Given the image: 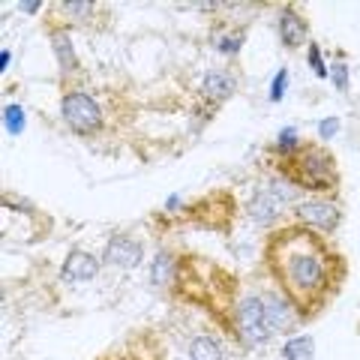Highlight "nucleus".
Segmentation results:
<instances>
[{"label":"nucleus","instance_id":"obj_25","mask_svg":"<svg viewBox=\"0 0 360 360\" xmlns=\"http://www.w3.org/2000/svg\"><path fill=\"white\" fill-rule=\"evenodd\" d=\"M330 75H333V84L340 87V90H345V87H348V66H345L342 60L333 66V70H330Z\"/></svg>","mask_w":360,"mask_h":360},{"label":"nucleus","instance_id":"obj_9","mask_svg":"<svg viewBox=\"0 0 360 360\" xmlns=\"http://www.w3.org/2000/svg\"><path fill=\"white\" fill-rule=\"evenodd\" d=\"M49 13L42 18H51L58 25H66L70 30L84 27V30H103L111 21V9L103 4H94V0H60V4H49L45 6Z\"/></svg>","mask_w":360,"mask_h":360},{"label":"nucleus","instance_id":"obj_26","mask_svg":"<svg viewBox=\"0 0 360 360\" xmlns=\"http://www.w3.org/2000/svg\"><path fill=\"white\" fill-rule=\"evenodd\" d=\"M336 127H340V120H328V123H321V127H319V129H321V139H330V135H333L330 129H336Z\"/></svg>","mask_w":360,"mask_h":360},{"label":"nucleus","instance_id":"obj_20","mask_svg":"<svg viewBox=\"0 0 360 360\" xmlns=\"http://www.w3.org/2000/svg\"><path fill=\"white\" fill-rule=\"evenodd\" d=\"M189 360H225V348H222V340L217 333H198L189 340V348H186Z\"/></svg>","mask_w":360,"mask_h":360},{"label":"nucleus","instance_id":"obj_19","mask_svg":"<svg viewBox=\"0 0 360 360\" xmlns=\"http://www.w3.org/2000/svg\"><path fill=\"white\" fill-rule=\"evenodd\" d=\"M174 274H177V252L172 250H160L150 264V285L160 288V291H168L174 283Z\"/></svg>","mask_w":360,"mask_h":360},{"label":"nucleus","instance_id":"obj_18","mask_svg":"<svg viewBox=\"0 0 360 360\" xmlns=\"http://www.w3.org/2000/svg\"><path fill=\"white\" fill-rule=\"evenodd\" d=\"M264 300V319H267V328H270V333H291L300 324V319L295 315V309L288 307V300L279 295V291L274 288V291H267V295L262 297Z\"/></svg>","mask_w":360,"mask_h":360},{"label":"nucleus","instance_id":"obj_17","mask_svg":"<svg viewBox=\"0 0 360 360\" xmlns=\"http://www.w3.org/2000/svg\"><path fill=\"white\" fill-rule=\"evenodd\" d=\"M99 267H103V262L87 252V250H70L60 264V276L66 279V283H94V279L99 276Z\"/></svg>","mask_w":360,"mask_h":360},{"label":"nucleus","instance_id":"obj_14","mask_svg":"<svg viewBox=\"0 0 360 360\" xmlns=\"http://www.w3.org/2000/svg\"><path fill=\"white\" fill-rule=\"evenodd\" d=\"M276 33L285 51H300L312 42L309 39V18L303 15V9L295 4H283L276 15Z\"/></svg>","mask_w":360,"mask_h":360},{"label":"nucleus","instance_id":"obj_4","mask_svg":"<svg viewBox=\"0 0 360 360\" xmlns=\"http://www.w3.org/2000/svg\"><path fill=\"white\" fill-rule=\"evenodd\" d=\"M238 213V201H234L231 189H210L207 195L195 198L193 205H177V195L168 198L165 210L156 213L160 225H193L201 231H229Z\"/></svg>","mask_w":360,"mask_h":360},{"label":"nucleus","instance_id":"obj_12","mask_svg":"<svg viewBox=\"0 0 360 360\" xmlns=\"http://www.w3.org/2000/svg\"><path fill=\"white\" fill-rule=\"evenodd\" d=\"M238 342L243 348H255V345H264L270 336V328H267V319H264V300L258 295H243L240 303H238Z\"/></svg>","mask_w":360,"mask_h":360},{"label":"nucleus","instance_id":"obj_13","mask_svg":"<svg viewBox=\"0 0 360 360\" xmlns=\"http://www.w3.org/2000/svg\"><path fill=\"white\" fill-rule=\"evenodd\" d=\"M238 84H240V75L234 66H229V70H210V72H205V78H201V84H198V99L210 111H219L238 94Z\"/></svg>","mask_w":360,"mask_h":360},{"label":"nucleus","instance_id":"obj_27","mask_svg":"<svg viewBox=\"0 0 360 360\" xmlns=\"http://www.w3.org/2000/svg\"><path fill=\"white\" fill-rule=\"evenodd\" d=\"M45 4H39V0H37V4H18V9H25V13L27 15H37L39 13V9H42Z\"/></svg>","mask_w":360,"mask_h":360},{"label":"nucleus","instance_id":"obj_10","mask_svg":"<svg viewBox=\"0 0 360 360\" xmlns=\"http://www.w3.org/2000/svg\"><path fill=\"white\" fill-rule=\"evenodd\" d=\"M291 186L285 184V180H264L262 186L252 193V198L246 201V213H250V219L258 222L262 229H276V219H279V213H283V207L291 201ZM297 193V189H295Z\"/></svg>","mask_w":360,"mask_h":360},{"label":"nucleus","instance_id":"obj_5","mask_svg":"<svg viewBox=\"0 0 360 360\" xmlns=\"http://www.w3.org/2000/svg\"><path fill=\"white\" fill-rule=\"evenodd\" d=\"M0 225H4V240L13 238L15 243H42L51 234L54 219L37 207L33 201L4 193L0 198Z\"/></svg>","mask_w":360,"mask_h":360},{"label":"nucleus","instance_id":"obj_11","mask_svg":"<svg viewBox=\"0 0 360 360\" xmlns=\"http://www.w3.org/2000/svg\"><path fill=\"white\" fill-rule=\"evenodd\" d=\"M42 27H45V37H49V45H51V51H54V60H58L60 87L78 84V78H82V60H78V51H75L72 30L66 27V25L51 21V18H42Z\"/></svg>","mask_w":360,"mask_h":360},{"label":"nucleus","instance_id":"obj_8","mask_svg":"<svg viewBox=\"0 0 360 360\" xmlns=\"http://www.w3.org/2000/svg\"><path fill=\"white\" fill-rule=\"evenodd\" d=\"M291 219L307 225V229L319 231V234H328L333 238L340 231V225L345 219V207H342V198H333V195H307L297 205H291Z\"/></svg>","mask_w":360,"mask_h":360},{"label":"nucleus","instance_id":"obj_23","mask_svg":"<svg viewBox=\"0 0 360 360\" xmlns=\"http://www.w3.org/2000/svg\"><path fill=\"white\" fill-rule=\"evenodd\" d=\"M307 58H309V66H312V72H315V78H328L330 75V70L324 66V60H321V49H319V42H309L307 45Z\"/></svg>","mask_w":360,"mask_h":360},{"label":"nucleus","instance_id":"obj_28","mask_svg":"<svg viewBox=\"0 0 360 360\" xmlns=\"http://www.w3.org/2000/svg\"><path fill=\"white\" fill-rule=\"evenodd\" d=\"M0 58H4V63H0V66H4V72L9 70V49H4V54H0Z\"/></svg>","mask_w":360,"mask_h":360},{"label":"nucleus","instance_id":"obj_22","mask_svg":"<svg viewBox=\"0 0 360 360\" xmlns=\"http://www.w3.org/2000/svg\"><path fill=\"white\" fill-rule=\"evenodd\" d=\"M4 127L9 135H21V129H25V111H21V105H6L4 108Z\"/></svg>","mask_w":360,"mask_h":360},{"label":"nucleus","instance_id":"obj_21","mask_svg":"<svg viewBox=\"0 0 360 360\" xmlns=\"http://www.w3.org/2000/svg\"><path fill=\"white\" fill-rule=\"evenodd\" d=\"M315 354V342H312V336H288L285 345H283V357L285 360H312Z\"/></svg>","mask_w":360,"mask_h":360},{"label":"nucleus","instance_id":"obj_24","mask_svg":"<svg viewBox=\"0 0 360 360\" xmlns=\"http://www.w3.org/2000/svg\"><path fill=\"white\" fill-rule=\"evenodd\" d=\"M285 82H288V70L283 66V70L276 72L274 84H270V103H279V99H283V94H285Z\"/></svg>","mask_w":360,"mask_h":360},{"label":"nucleus","instance_id":"obj_7","mask_svg":"<svg viewBox=\"0 0 360 360\" xmlns=\"http://www.w3.org/2000/svg\"><path fill=\"white\" fill-rule=\"evenodd\" d=\"M96 360H189L174 352V342L162 328L129 330L120 342L105 348Z\"/></svg>","mask_w":360,"mask_h":360},{"label":"nucleus","instance_id":"obj_3","mask_svg":"<svg viewBox=\"0 0 360 360\" xmlns=\"http://www.w3.org/2000/svg\"><path fill=\"white\" fill-rule=\"evenodd\" d=\"M267 165L279 180L307 195H333L342 193V168L330 148L315 139H300L295 129H283L267 148Z\"/></svg>","mask_w":360,"mask_h":360},{"label":"nucleus","instance_id":"obj_1","mask_svg":"<svg viewBox=\"0 0 360 360\" xmlns=\"http://www.w3.org/2000/svg\"><path fill=\"white\" fill-rule=\"evenodd\" d=\"M262 270L288 300L300 324H312L342 295L352 264L333 238L288 219L264 234Z\"/></svg>","mask_w":360,"mask_h":360},{"label":"nucleus","instance_id":"obj_16","mask_svg":"<svg viewBox=\"0 0 360 360\" xmlns=\"http://www.w3.org/2000/svg\"><path fill=\"white\" fill-rule=\"evenodd\" d=\"M246 30H250L246 21H240V25H238V21H231V18H222L219 25L210 27V42H213V49H217L222 58L234 60L240 54L243 42H246Z\"/></svg>","mask_w":360,"mask_h":360},{"label":"nucleus","instance_id":"obj_2","mask_svg":"<svg viewBox=\"0 0 360 360\" xmlns=\"http://www.w3.org/2000/svg\"><path fill=\"white\" fill-rule=\"evenodd\" d=\"M168 295L177 297L180 303H186V307L201 309L225 340L238 342V324H234V319H238V303L243 297V288L234 270L222 267L207 255L177 252V274Z\"/></svg>","mask_w":360,"mask_h":360},{"label":"nucleus","instance_id":"obj_6","mask_svg":"<svg viewBox=\"0 0 360 360\" xmlns=\"http://www.w3.org/2000/svg\"><path fill=\"white\" fill-rule=\"evenodd\" d=\"M60 117L66 123V129L78 135V139H96V135L105 132V123H108L105 108L82 84L60 87Z\"/></svg>","mask_w":360,"mask_h":360},{"label":"nucleus","instance_id":"obj_15","mask_svg":"<svg viewBox=\"0 0 360 360\" xmlns=\"http://www.w3.org/2000/svg\"><path fill=\"white\" fill-rule=\"evenodd\" d=\"M144 262V243L139 238H132L129 231H115L105 243V255L103 264L105 267H120V270H132Z\"/></svg>","mask_w":360,"mask_h":360}]
</instances>
